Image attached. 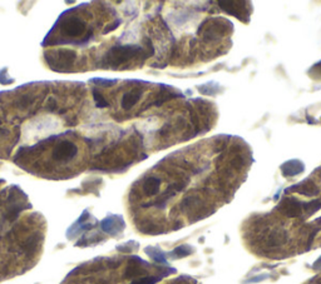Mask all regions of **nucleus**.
<instances>
[{
    "label": "nucleus",
    "mask_w": 321,
    "mask_h": 284,
    "mask_svg": "<svg viewBox=\"0 0 321 284\" xmlns=\"http://www.w3.org/2000/svg\"><path fill=\"white\" fill-rule=\"evenodd\" d=\"M147 55L139 45H114L104 54L101 66L103 68H118L134 58Z\"/></svg>",
    "instance_id": "1"
},
{
    "label": "nucleus",
    "mask_w": 321,
    "mask_h": 284,
    "mask_svg": "<svg viewBox=\"0 0 321 284\" xmlns=\"http://www.w3.org/2000/svg\"><path fill=\"white\" fill-rule=\"evenodd\" d=\"M45 61L55 72H69L77 60V53L71 49H61L45 53Z\"/></svg>",
    "instance_id": "2"
},
{
    "label": "nucleus",
    "mask_w": 321,
    "mask_h": 284,
    "mask_svg": "<svg viewBox=\"0 0 321 284\" xmlns=\"http://www.w3.org/2000/svg\"><path fill=\"white\" fill-rule=\"evenodd\" d=\"M59 21H61V30L69 38H80L87 30V24L78 15L62 18Z\"/></svg>",
    "instance_id": "3"
},
{
    "label": "nucleus",
    "mask_w": 321,
    "mask_h": 284,
    "mask_svg": "<svg viewBox=\"0 0 321 284\" xmlns=\"http://www.w3.org/2000/svg\"><path fill=\"white\" fill-rule=\"evenodd\" d=\"M78 154V147L71 140H62L52 150L53 161L58 163H68Z\"/></svg>",
    "instance_id": "4"
},
{
    "label": "nucleus",
    "mask_w": 321,
    "mask_h": 284,
    "mask_svg": "<svg viewBox=\"0 0 321 284\" xmlns=\"http://www.w3.org/2000/svg\"><path fill=\"white\" fill-rule=\"evenodd\" d=\"M125 228L126 222L122 215L109 214L101 222L102 231L106 234L112 235V237H115V235L122 233V232L125 231Z\"/></svg>",
    "instance_id": "5"
},
{
    "label": "nucleus",
    "mask_w": 321,
    "mask_h": 284,
    "mask_svg": "<svg viewBox=\"0 0 321 284\" xmlns=\"http://www.w3.org/2000/svg\"><path fill=\"white\" fill-rule=\"evenodd\" d=\"M280 213L288 218H298L303 214V203L294 197H285L280 204L277 205Z\"/></svg>",
    "instance_id": "6"
},
{
    "label": "nucleus",
    "mask_w": 321,
    "mask_h": 284,
    "mask_svg": "<svg viewBox=\"0 0 321 284\" xmlns=\"http://www.w3.org/2000/svg\"><path fill=\"white\" fill-rule=\"evenodd\" d=\"M285 193H298L305 197H316L320 193V189L316 183L312 182L311 179H306L295 185L288 186L287 189H285Z\"/></svg>",
    "instance_id": "7"
},
{
    "label": "nucleus",
    "mask_w": 321,
    "mask_h": 284,
    "mask_svg": "<svg viewBox=\"0 0 321 284\" xmlns=\"http://www.w3.org/2000/svg\"><path fill=\"white\" fill-rule=\"evenodd\" d=\"M90 218V212H88V210H84V212L82 213V215L78 218V220L68 229V232H67V238H68V239H73V238H75L80 233H84V232L93 228V224L88 223V219Z\"/></svg>",
    "instance_id": "8"
},
{
    "label": "nucleus",
    "mask_w": 321,
    "mask_h": 284,
    "mask_svg": "<svg viewBox=\"0 0 321 284\" xmlns=\"http://www.w3.org/2000/svg\"><path fill=\"white\" fill-rule=\"evenodd\" d=\"M280 169H281L284 177H296V175L304 173L305 164L299 159H291V161H287L284 164H281Z\"/></svg>",
    "instance_id": "9"
},
{
    "label": "nucleus",
    "mask_w": 321,
    "mask_h": 284,
    "mask_svg": "<svg viewBox=\"0 0 321 284\" xmlns=\"http://www.w3.org/2000/svg\"><path fill=\"white\" fill-rule=\"evenodd\" d=\"M143 267H150V264L139 258V257L133 256L126 269V278H134L141 275L143 273Z\"/></svg>",
    "instance_id": "10"
},
{
    "label": "nucleus",
    "mask_w": 321,
    "mask_h": 284,
    "mask_svg": "<svg viewBox=\"0 0 321 284\" xmlns=\"http://www.w3.org/2000/svg\"><path fill=\"white\" fill-rule=\"evenodd\" d=\"M143 94L142 89H133V90L127 91L125 96L122 97V101H121V105H122L123 109L128 110L131 108H133L137 103L139 102Z\"/></svg>",
    "instance_id": "11"
},
{
    "label": "nucleus",
    "mask_w": 321,
    "mask_h": 284,
    "mask_svg": "<svg viewBox=\"0 0 321 284\" xmlns=\"http://www.w3.org/2000/svg\"><path fill=\"white\" fill-rule=\"evenodd\" d=\"M144 253L152 259L155 263L162 264V266H167L168 267V259H167V254L164 253L163 250L161 249L160 247H153V245H150V247L144 248Z\"/></svg>",
    "instance_id": "12"
},
{
    "label": "nucleus",
    "mask_w": 321,
    "mask_h": 284,
    "mask_svg": "<svg viewBox=\"0 0 321 284\" xmlns=\"http://www.w3.org/2000/svg\"><path fill=\"white\" fill-rule=\"evenodd\" d=\"M161 183H162V180L158 177L145 178L144 182H143V186H142L145 196H148V197L157 196V194L160 193Z\"/></svg>",
    "instance_id": "13"
},
{
    "label": "nucleus",
    "mask_w": 321,
    "mask_h": 284,
    "mask_svg": "<svg viewBox=\"0 0 321 284\" xmlns=\"http://www.w3.org/2000/svg\"><path fill=\"white\" fill-rule=\"evenodd\" d=\"M172 273H176V269L174 268H171L167 272L161 273L160 275H145V277H141L138 279H134L131 284H157L158 282H161L164 277H167L168 274H172Z\"/></svg>",
    "instance_id": "14"
},
{
    "label": "nucleus",
    "mask_w": 321,
    "mask_h": 284,
    "mask_svg": "<svg viewBox=\"0 0 321 284\" xmlns=\"http://www.w3.org/2000/svg\"><path fill=\"white\" fill-rule=\"evenodd\" d=\"M193 249L192 245L190 244H181L179 247L174 248L173 250L169 251L167 254V257H171L172 259H181V258H186V257H190L191 254H193Z\"/></svg>",
    "instance_id": "15"
},
{
    "label": "nucleus",
    "mask_w": 321,
    "mask_h": 284,
    "mask_svg": "<svg viewBox=\"0 0 321 284\" xmlns=\"http://www.w3.org/2000/svg\"><path fill=\"white\" fill-rule=\"evenodd\" d=\"M218 4H220L221 9L225 10L226 13H228V14L234 15V17H237L242 20V15L244 14L241 13V7H239L241 3L240 2H220Z\"/></svg>",
    "instance_id": "16"
},
{
    "label": "nucleus",
    "mask_w": 321,
    "mask_h": 284,
    "mask_svg": "<svg viewBox=\"0 0 321 284\" xmlns=\"http://www.w3.org/2000/svg\"><path fill=\"white\" fill-rule=\"evenodd\" d=\"M320 209H321V198L312 199V201H310L307 203H303V210L306 213L307 217H311V215H314L315 213L319 212Z\"/></svg>",
    "instance_id": "17"
},
{
    "label": "nucleus",
    "mask_w": 321,
    "mask_h": 284,
    "mask_svg": "<svg viewBox=\"0 0 321 284\" xmlns=\"http://www.w3.org/2000/svg\"><path fill=\"white\" fill-rule=\"evenodd\" d=\"M92 93H93V99H94V102H96V107L97 108H107V107H109V103L106 101V98H104V97H103V94H102L101 91L98 90V89L94 88L93 90H92Z\"/></svg>",
    "instance_id": "18"
},
{
    "label": "nucleus",
    "mask_w": 321,
    "mask_h": 284,
    "mask_svg": "<svg viewBox=\"0 0 321 284\" xmlns=\"http://www.w3.org/2000/svg\"><path fill=\"white\" fill-rule=\"evenodd\" d=\"M34 101H36V97L33 96H23L19 98L18 101V107L20 109H25V108H29L31 105H33Z\"/></svg>",
    "instance_id": "19"
},
{
    "label": "nucleus",
    "mask_w": 321,
    "mask_h": 284,
    "mask_svg": "<svg viewBox=\"0 0 321 284\" xmlns=\"http://www.w3.org/2000/svg\"><path fill=\"white\" fill-rule=\"evenodd\" d=\"M137 248H138V243L133 242V240H132V242H127V243H125V244L118 245L117 250L122 251V253H131V251L137 249Z\"/></svg>",
    "instance_id": "20"
},
{
    "label": "nucleus",
    "mask_w": 321,
    "mask_h": 284,
    "mask_svg": "<svg viewBox=\"0 0 321 284\" xmlns=\"http://www.w3.org/2000/svg\"><path fill=\"white\" fill-rule=\"evenodd\" d=\"M91 83L98 84V85H101V86H106V88H108V86L114 85V84L117 83V80H112V79H102V78H96V79H92V80H91Z\"/></svg>",
    "instance_id": "21"
},
{
    "label": "nucleus",
    "mask_w": 321,
    "mask_h": 284,
    "mask_svg": "<svg viewBox=\"0 0 321 284\" xmlns=\"http://www.w3.org/2000/svg\"><path fill=\"white\" fill-rule=\"evenodd\" d=\"M12 83H14V79L8 77V68H4V69L0 72V84H3V85H8V84H12Z\"/></svg>",
    "instance_id": "22"
},
{
    "label": "nucleus",
    "mask_w": 321,
    "mask_h": 284,
    "mask_svg": "<svg viewBox=\"0 0 321 284\" xmlns=\"http://www.w3.org/2000/svg\"><path fill=\"white\" fill-rule=\"evenodd\" d=\"M270 278V274H260V275H255V277H251L249 279L245 280L244 284H255V283H260L262 280H266Z\"/></svg>",
    "instance_id": "23"
},
{
    "label": "nucleus",
    "mask_w": 321,
    "mask_h": 284,
    "mask_svg": "<svg viewBox=\"0 0 321 284\" xmlns=\"http://www.w3.org/2000/svg\"><path fill=\"white\" fill-rule=\"evenodd\" d=\"M56 107H58V103H56V99L53 98V97H50L49 101H48V104H47V109L50 110V112H54V110L56 109Z\"/></svg>",
    "instance_id": "24"
},
{
    "label": "nucleus",
    "mask_w": 321,
    "mask_h": 284,
    "mask_svg": "<svg viewBox=\"0 0 321 284\" xmlns=\"http://www.w3.org/2000/svg\"><path fill=\"white\" fill-rule=\"evenodd\" d=\"M121 23H122V21H121L120 19H118V20L115 21V23L110 24V25H108V28L104 29V30H103V34H108V33H109V31H113V30H114V29H117V28H118V25H120Z\"/></svg>",
    "instance_id": "25"
},
{
    "label": "nucleus",
    "mask_w": 321,
    "mask_h": 284,
    "mask_svg": "<svg viewBox=\"0 0 321 284\" xmlns=\"http://www.w3.org/2000/svg\"><path fill=\"white\" fill-rule=\"evenodd\" d=\"M312 269H314V270H321V256L316 259V261L314 262V264H312Z\"/></svg>",
    "instance_id": "26"
},
{
    "label": "nucleus",
    "mask_w": 321,
    "mask_h": 284,
    "mask_svg": "<svg viewBox=\"0 0 321 284\" xmlns=\"http://www.w3.org/2000/svg\"><path fill=\"white\" fill-rule=\"evenodd\" d=\"M8 134H9V131H7V129H4V128H0V140H2L4 137H7Z\"/></svg>",
    "instance_id": "27"
},
{
    "label": "nucleus",
    "mask_w": 321,
    "mask_h": 284,
    "mask_svg": "<svg viewBox=\"0 0 321 284\" xmlns=\"http://www.w3.org/2000/svg\"><path fill=\"white\" fill-rule=\"evenodd\" d=\"M306 119H307V121H309L310 124H314V123H316V120H314V119H311V117H310L309 114H306Z\"/></svg>",
    "instance_id": "28"
},
{
    "label": "nucleus",
    "mask_w": 321,
    "mask_h": 284,
    "mask_svg": "<svg viewBox=\"0 0 321 284\" xmlns=\"http://www.w3.org/2000/svg\"><path fill=\"white\" fill-rule=\"evenodd\" d=\"M315 223H316L317 226H319V228H321V217L315 219Z\"/></svg>",
    "instance_id": "29"
}]
</instances>
